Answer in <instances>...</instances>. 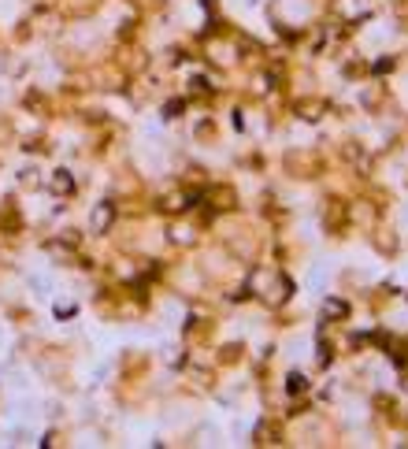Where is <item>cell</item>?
I'll return each mask as SVG.
<instances>
[{
	"label": "cell",
	"instance_id": "obj_1",
	"mask_svg": "<svg viewBox=\"0 0 408 449\" xmlns=\"http://www.w3.org/2000/svg\"><path fill=\"white\" fill-rule=\"evenodd\" d=\"M48 190H53V193H71V190H75V182L67 178V171H56V178L48 182Z\"/></svg>",
	"mask_w": 408,
	"mask_h": 449
},
{
	"label": "cell",
	"instance_id": "obj_2",
	"mask_svg": "<svg viewBox=\"0 0 408 449\" xmlns=\"http://www.w3.org/2000/svg\"><path fill=\"white\" fill-rule=\"evenodd\" d=\"M108 220H111V208H97V215H93V227L101 230V227H108Z\"/></svg>",
	"mask_w": 408,
	"mask_h": 449
}]
</instances>
